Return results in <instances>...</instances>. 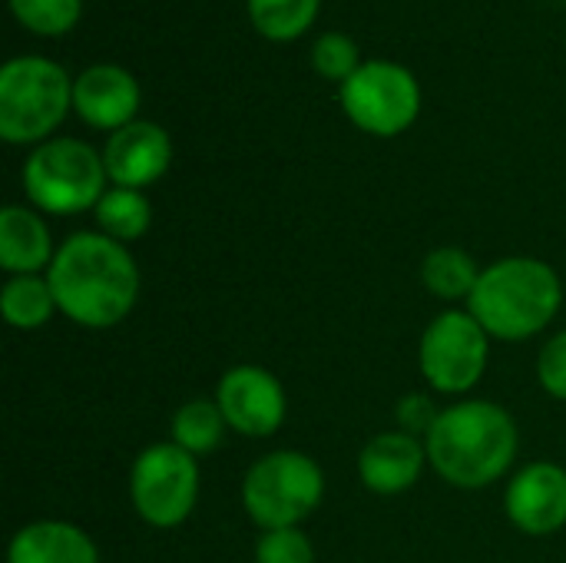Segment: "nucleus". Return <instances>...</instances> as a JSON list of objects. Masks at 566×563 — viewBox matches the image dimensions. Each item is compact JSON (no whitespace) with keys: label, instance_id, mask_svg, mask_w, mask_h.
<instances>
[{"label":"nucleus","instance_id":"obj_1","mask_svg":"<svg viewBox=\"0 0 566 563\" xmlns=\"http://www.w3.org/2000/svg\"><path fill=\"white\" fill-rule=\"evenodd\" d=\"M56 309L83 329L119 325L139 299V269L129 249L103 232H73L46 269Z\"/></svg>","mask_w":566,"mask_h":563},{"label":"nucleus","instance_id":"obj_2","mask_svg":"<svg viewBox=\"0 0 566 563\" xmlns=\"http://www.w3.org/2000/svg\"><path fill=\"white\" fill-rule=\"evenodd\" d=\"M517 425L494 402H458L444 408L424 438L428 465L454 488L478 491L504 478L517 458Z\"/></svg>","mask_w":566,"mask_h":563},{"label":"nucleus","instance_id":"obj_3","mask_svg":"<svg viewBox=\"0 0 566 563\" xmlns=\"http://www.w3.org/2000/svg\"><path fill=\"white\" fill-rule=\"evenodd\" d=\"M560 305L564 285L557 269L531 256H511L488 265L468 299V312L501 342H524L544 332Z\"/></svg>","mask_w":566,"mask_h":563},{"label":"nucleus","instance_id":"obj_4","mask_svg":"<svg viewBox=\"0 0 566 563\" xmlns=\"http://www.w3.org/2000/svg\"><path fill=\"white\" fill-rule=\"evenodd\" d=\"M73 110L70 73L36 53H23L0 70V136L13 146H40Z\"/></svg>","mask_w":566,"mask_h":563},{"label":"nucleus","instance_id":"obj_5","mask_svg":"<svg viewBox=\"0 0 566 563\" xmlns=\"http://www.w3.org/2000/svg\"><path fill=\"white\" fill-rule=\"evenodd\" d=\"M106 166L103 153L73 136H53L23 163V189L36 212L50 216H76L96 209L106 192Z\"/></svg>","mask_w":566,"mask_h":563},{"label":"nucleus","instance_id":"obj_6","mask_svg":"<svg viewBox=\"0 0 566 563\" xmlns=\"http://www.w3.org/2000/svg\"><path fill=\"white\" fill-rule=\"evenodd\" d=\"M325 498L322 468L302 451L259 458L242 481V508L262 531L298 528Z\"/></svg>","mask_w":566,"mask_h":563},{"label":"nucleus","instance_id":"obj_7","mask_svg":"<svg viewBox=\"0 0 566 563\" xmlns=\"http://www.w3.org/2000/svg\"><path fill=\"white\" fill-rule=\"evenodd\" d=\"M342 110L361 133L388 139L415 126L421 83L395 60H365L355 76L342 83Z\"/></svg>","mask_w":566,"mask_h":563},{"label":"nucleus","instance_id":"obj_8","mask_svg":"<svg viewBox=\"0 0 566 563\" xmlns=\"http://www.w3.org/2000/svg\"><path fill=\"white\" fill-rule=\"evenodd\" d=\"M129 498L149 528H179L199 501V465L172 441L149 445L129 471Z\"/></svg>","mask_w":566,"mask_h":563},{"label":"nucleus","instance_id":"obj_9","mask_svg":"<svg viewBox=\"0 0 566 563\" xmlns=\"http://www.w3.org/2000/svg\"><path fill=\"white\" fill-rule=\"evenodd\" d=\"M491 335L471 312H441L421 335L418 365L441 395H468L488 368Z\"/></svg>","mask_w":566,"mask_h":563},{"label":"nucleus","instance_id":"obj_10","mask_svg":"<svg viewBox=\"0 0 566 563\" xmlns=\"http://www.w3.org/2000/svg\"><path fill=\"white\" fill-rule=\"evenodd\" d=\"M216 402L232 431L245 438H269L282 428L289 402L282 382L259 365H235L219 378Z\"/></svg>","mask_w":566,"mask_h":563},{"label":"nucleus","instance_id":"obj_11","mask_svg":"<svg viewBox=\"0 0 566 563\" xmlns=\"http://www.w3.org/2000/svg\"><path fill=\"white\" fill-rule=\"evenodd\" d=\"M172 163V139L159 123L133 119L129 126L109 133L103 146V166L113 186L146 189L166 176Z\"/></svg>","mask_w":566,"mask_h":563},{"label":"nucleus","instance_id":"obj_12","mask_svg":"<svg viewBox=\"0 0 566 563\" xmlns=\"http://www.w3.org/2000/svg\"><path fill=\"white\" fill-rule=\"evenodd\" d=\"M507 518L531 538L557 534L566 524V471L554 461L527 465L504 494Z\"/></svg>","mask_w":566,"mask_h":563},{"label":"nucleus","instance_id":"obj_13","mask_svg":"<svg viewBox=\"0 0 566 563\" xmlns=\"http://www.w3.org/2000/svg\"><path fill=\"white\" fill-rule=\"evenodd\" d=\"M73 113L103 133L129 126L139 113V83L119 63H93L73 80Z\"/></svg>","mask_w":566,"mask_h":563},{"label":"nucleus","instance_id":"obj_14","mask_svg":"<svg viewBox=\"0 0 566 563\" xmlns=\"http://www.w3.org/2000/svg\"><path fill=\"white\" fill-rule=\"evenodd\" d=\"M424 461H428V448L421 445V438H415L401 428L381 431L361 448L358 478L368 491L391 498V494H405L418 484Z\"/></svg>","mask_w":566,"mask_h":563},{"label":"nucleus","instance_id":"obj_15","mask_svg":"<svg viewBox=\"0 0 566 563\" xmlns=\"http://www.w3.org/2000/svg\"><path fill=\"white\" fill-rule=\"evenodd\" d=\"M53 239L43 216L30 206L0 209V265L7 275H40L53 265Z\"/></svg>","mask_w":566,"mask_h":563},{"label":"nucleus","instance_id":"obj_16","mask_svg":"<svg viewBox=\"0 0 566 563\" xmlns=\"http://www.w3.org/2000/svg\"><path fill=\"white\" fill-rule=\"evenodd\" d=\"M7 563H99V551L70 521H33L10 538Z\"/></svg>","mask_w":566,"mask_h":563},{"label":"nucleus","instance_id":"obj_17","mask_svg":"<svg viewBox=\"0 0 566 563\" xmlns=\"http://www.w3.org/2000/svg\"><path fill=\"white\" fill-rule=\"evenodd\" d=\"M484 269H478V262L471 259V252L458 249V246H441L434 252L424 256L421 262V282L431 295H438L441 302H468L478 279Z\"/></svg>","mask_w":566,"mask_h":563},{"label":"nucleus","instance_id":"obj_18","mask_svg":"<svg viewBox=\"0 0 566 563\" xmlns=\"http://www.w3.org/2000/svg\"><path fill=\"white\" fill-rule=\"evenodd\" d=\"M0 309L7 325L20 332H36L60 312L46 275H10L0 292Z\"/></svg>","mask_w":566,"mask_h":563},{"label":"nucleus","instance_id":"obj_19","mask_svg":"<svg viewBox=\"0 0 566 563\" xmlns=\"http://www.w3.org/2000/svg\"><path fill=\"white\" fill-rule=\"evenodd\" d=\"M96 216V226L103 236L116 239V242H136L149 232V222H153V206L149 199L143 196V189H123V186H113L103 192V199L96 202L93 209Z\"/></svg>","mask_w":566,"mask_h":563},{"label":"nucleus","instance_id":"obj_20","mask_svg":"<svg viewBox=\"0 0 566 563\" xmlns=\"http://www.w3.org/2000/svg\"><path fill=\"white\" fill-rule=\"evenodd\" d=\"M226 431L229 425L222 418V408L219 402H209V398H192L179 405L172 415V445H179L192 458L212 455L222 445Z\"/></svg>","mask_w":566,"mask_h":563},{"label":"nucleus","instance_id":"obj_21","mask_svg":"<svg viewBox=\"0 0 566 563\" xmlns=\"http://www.w3.org/2000/svg\"><path fill=\"white\" fill-rule=\"evenodd\" d=\"M245 7L259 37L272 43H292L312 30L322 0H245Z\"/></svg>","mask_w":566,"mask_h":563},{"label":"nucleus","instance_id":"obj_22","mask_svg":"<svg viewBox=\"0 0 566 563\" xmlns=\"http://www.w3.org/2000/svg\"><path fill=\"white\" fill-rule=\"evenodd\" d=\"M10 13L36 37H63L83 17V0H10Z\"/></svg>","mask_w":566,"mask_h":563},{"label":"nucleus","instance_id":"obj_23","mask_svg":"<svg viewBox=\"0 0 566 563\" xmlns=\"http://www.w3.org/2000/svg\"><path fill=\"white\" fill-rule=\"evenodd\" d=\"M361 53H358V43L348 37V33H338V30H328L322 33L315 43H312V66L318 76L332 80V83H345L355 76V70L361 66Z\"/></svg>","mask_w":566,"mask_h":563},{"label":"nucleus","instance_id":"obj_24","mask_svg":"<svg viewBox=\"0 0 566 563\" xmlns=\"http://www.w3.org/2000/svg\"><path fill=\"white\" fill-rule=\"evenodd\" d=\"M255 563H315V548L298 528L262 531L255 541Z\"/></svg>","mask_w":566,"mask_h":563},{"label":"nucleus","instance_id":"obj_25","mask_svg":"<svg viewBox=\"0 0 566 563\" xmlns=\"http://www.w3.org/2000/svg\"><path fill=\"white\" fill-rule=\"evenodd\" d=\"M537 378L544 392L557 402H566V329L557 332L537 355Z\"/></svg>","mask_w":566,"mask_h":563},{"label":"nucleus","instance_id":"obj_26","mask_svg":"<svg viewBox=\"0 0 566 563\" xmlns=\"http://www.w3.org/2000/svg\"><path fill=\"white\" fill-rule=\"evenodd\" d=\"M438 415L441 411H434L428 395H405L398 402V425H401V431H408L415 438H428V431L434 428Z\"/></svg>","mask_w":566,"mask_h":563}]
</instances>
